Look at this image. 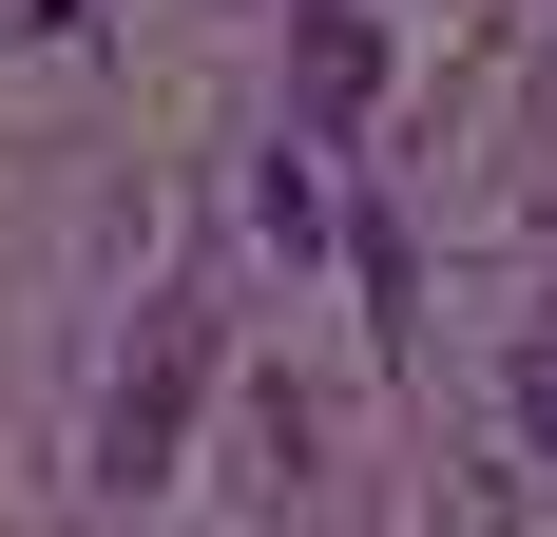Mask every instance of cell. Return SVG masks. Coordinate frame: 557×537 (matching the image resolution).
<instances>
[{
  "label": "cell",
  "mask_w": 557,
  "mask_h": 537,
  "mask_svg": "<svg viewBox=\"0 0 557 537\" xmlns=\"http://www.w3.org/2000/svg\"><path fill=\"white\" fill-rule=\"evenodd\" d=\"M519 423H539V461H557V326L519 346Z\"/></svg>",
  "instance_id": "obj_1"
}]
</instances>
